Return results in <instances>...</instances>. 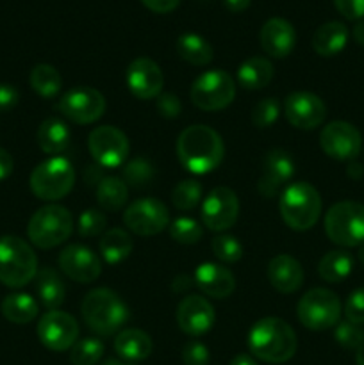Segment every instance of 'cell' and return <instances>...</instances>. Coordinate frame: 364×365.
I'll list each match as a JSON object with an SVG mask.
<instances>
[{
    "mask_svg": "<svg viewBox=\"0 0 364 365\" xmlns=\"http://www.w3.org/2000/svg\"><path fill=\"white\" fill-rule=\"evenodd\" d=\"M143 6L148 7L153 13H171L173 9H177V6L181 4V0H141Z\"/></svg>",
    "mask_w": 364,
    "mask_h": 365,
    "instance_id": "cell-49",
    "label": "cell"
},
{
    "mask_svg": "<svg viewBox=\"0 0 364 365\" xmlns=\"http://www.w3.org/2000/svg\"><path fill=\"white\" fill-rule=\"evenodd\" d=\"M346 321L355 324H364V287L357 289L348 296L345 305Z\"/></svg>",
    "mask_w": 364,
    "mask_h": 365,
    "instance_id": "cell-45",
    "label": "cell"
},
{
    "mask_svg": "<svg viewBox=\"0 0 364 365\" xmlns=\"http://www.w3.org/2000/svg\"><path fill=\"white\" fill-rule=\"evenodd\" d=\"M348 41V29L341 21H327L320 25L313 36V48L321 57H334Z\"/></svg>",
    "mask_w": 364,
    "mask_h": 365,
    "instance_id": "cell-26",
    "label": "cell"
},
{
    "mask_svg": "<svg viewBox=\"0 0 364 365\" xmlns=\"http://www.w3.org/2000/svg\"><path fill=\"white\" fill-rule=\"evenodd\" d=\"M334 337L339 346H343L345 349H355L357 351V348H359L364 341V331L363 328H360V324L343 321V323L335 324Z\"/></svg>",
    "mask_w": 364,
    "mask_h": 365,
    "instance_id": "cell-43",
    "label": "cell"
},
{
    "mask_svg": "<svg viewBox=\"0 0 364 365\" xmlns=\"http://www.w3.org/2000/svg\"><path fill=\"white\" fill-rule=\"evenodd\" d=\"M132 239L123 228H111L100 239V253L107 264H120L131 255Z\"/></svg>",
    "mask_w": 364,
    "mask_h": 365,
    "instance_id": "cell-32",
    "label": "cell"
},
{
    "mask_svg": "<svg viewBox=\"0 0 364 365\" xmlns=\"http://www.w3.org/2000/svg\"><path fill=\"white\" fill-rule=\"evenodd\" d=\"M334 6L346 20L364 18V0H334Z\"/></svg>",
    "mask_w": 364,
    "mask_h": 365,
    "instance_id": "cell-47",
    "label": "cell"
},
{
    "mask_svg": "<svg viewBox=\"0 0 364 365\" xmlns=\"http://www.w3.org/2000/svg\"><path fill=\"white\" fill-rule=\"evenodd\" d=\"M178 328L189 337L207 334L214 324V309L203 296H186L177 307Z\"/></svg>",
    "mask_w": 364,
    "mask_h": 365,
    "instance_id": "cell-21",
    "label": "cell"
},
{
    "mask_svg": "<svg viewBox=\"0 0 364 365\" xmlns=\"http://www.w3.org/2000/svg\"><path fill=\"white\" fill-rule=\"evenodd\" d=\"M103 355V344L98 339L86 337L71 346L70 362L74 365H96Z\"/></svg>",
    "mask_w": 364,
    "mask_h": 365,
    "instance_id": "cell-38",
    "label": "cell"
},
{
    "mask_svg": "<svg viewBox=\"0 0 364 365\" xmlns=\"http://www.w3.org/2000/svg\"><path fill=\"white\" fill-rule=\"evenodd\" d=\"M202 200V185L196 180H182L171 191V203L178 210H191Z\"/></svg>",
    "mask_w": 364,
    "mask_h": 365,
    "instance_id": "cell-37",
    "label": "cell"
},
{
    "mask_svg": "<svg viewBox=\"0 0 364 365\" xmlns=\"http://www.w3.org/2000/svg\"><path fill=\"white\" fill-rule=\"evenodd\" d=\"M59 266L63 273L77 284H91L102 273L98 257L82 245H68L61 252Z\"/></svg>",
    "mask_w": 364,
    "mask_h": 365,
    "instance_id": "cell-20",
    "label": "cell"
},
{
    "mask_svg": "<svg viewBox=\"0 0 364 365\" xmlns=\"http://www.w3.org/2000/svg\"><path fill=\"white\" fill-rule=\"evenodd\" d=\"M211 250H213L214 257L221 262L234 264L241 260L243 257V246L232 235H218L211 241Z\"/></svg>",
    "mask_w": 364,
    "mask_h": 365,
    "instance_id": "cell-39",
    "label": "cell"
},
{
    "mask_svg": "<svg viewBox=\"0 0 364 365\" xmlns=\"http://www.w3.org/2000/svg\"><path fill=\"white\" fill-rule=\"evenodd\" d=\"M359 260H360V264H363V266H364V245H360V250H359Z\"/></svg>",
    "mask_w": 364,
    "mask_h": 365,
    "instance_id": "cell-57",
    "label": "cell"
},
{
    "mask_svg": "<svg viewBox=\"0 0 364 365\" xmlns=\"http://www.w3.org/2000/svg\"><path fill=\"white\" fill-rule=\"evenodd\" d=\"M29 81H31V88L34 89L36 95H39L41 98H54L59 95L61 88H63L61 73L50 64H36Z\"/></svg>",
    "mask_w": 364,
    "mask_h": 365,
    "instance_id": "cell-35",
    "label": "cell"
},
{
    "mask_svg": "<svg viewBox=\"0 0 364 365\" xmlns=\"http://www.w3.org/2000/svg\"><path fill=\"white\" fill-rule=\"evenodd\" d=\"M18 98H20V93L14 86L0 82V113H7L13 109L18 103Z\"/></svg>",
    "mask_w": 364,
    "mask_h": 365,
    "instance_id": "cell-48",
    "label": "cell"
},
{
    "mask_svg": "<svg viewBox=\"0 0 364 365\" xmlns=\"http://www.w3.org/2000/svg\"><path fill=\"white\" fill-rule=\"evenodd\" d=\"M285 120L300 130H313L327 118V106L318 95L309 91L291 93L284 102Z\"/></svg>",
    "mask_w": 364,
    "mask_h": 365,
    "instance_id": "cell-18",
    "label": "cell"
},
{
    "mask_svg": "<svg viewBox=\"0 0 364 365\" xmlns=\"http://www.w3.org/2000/svg\"><path fill=\"white\" fill-rule=\"evenodd\" d=\"M38 145L49 155H59L70 145V128L57 118H49L38 128Z\"/></svg>",
    "mask_w": 364,
    "mask_h": 365,
    "instance_id": "cell-27",
    "label": "cell"
},
{
    "mask_svg": "<svg viewBox=\"0 0 364 365\" xmlns=\"http://www.w3.org/2000/svg\"><path fill=\"white\" fill-rule=\"evenodd\" d=\"M38 274L34 250L16 235L0 237V282L7 287L20 289Z\"/></svg>",
    "mask_w": 364,
    "mask_h": 365,
    "instance_id": "cell-5",
    "label": "cell"
},
{
    "mask_svg": "<svg viewBox=\"0 0 364 365\" xmlns=\"http://www.w3.org/2000/svg\"><path fill=\"white\" fill-rule=\"evenodd\" d=\"M128 91L139 100L157 98L163 91L164 75L159 64L148 57H138L127 68Z\"/></svg>",
    "mask_w": 364,
    "mask_h": 365,
    "instance_id": "cell-19",
    "label": "cell"
},
{
    "mask_svg": "<svg viewBox=\"0 0 364 365\" xmlns=\"http://www.w3.org/2000/svg\"><path fill=\"white\" fill-rule=\"evenodd\" d=\"M353 269V260L350 253L346 252H328L327 255L321 257L320 266H318V273H320L321 280L328 282V284H339L345 280Z\"/></svg>",
    "mask_w": 364,
    "mask_h": 365,
    "instance_id": "cell-33",
    "label": "cell"
},
{
    "mask_svg": "<svg viewBox=\"0 0 364 365\" xmlns=\"http://www.w3.org/2000/svg\"><path fill=\"white\" fill-rule=\"evenodd\" d=\"M268 280L282 294H291L298 291L303 284V269L302 264L291 255L273 257L268 264Z\"/></svg>",
    "mask_w": 364,
    "mask_h": 365,
    "instance_id": "cell-24",
    "label": "cell"
},
{
    "mask_svg": "<svg viewBox=\"0 0 364 365\" xmlns=\"http://www.w3.org/2000/svg\"><path fill=\"white\" fill-rule=\"evenodd\" d=\"M88 148L95 163L102 168H118L128 157V139L120 128L102 125L91 130Z\"/></svg>",
    "mask_w": 364,
    "mask_h": 365,
    "instance_id": "cell-12",
    "label": "cell"
},
{
    "mask_svg": "<svg viewBox=\"0 0 364 365\" xmlns=\"http://www.w3.org/2000/svg\"><path fill=\"white\" fill-rule=\"evenodd\" d=\"M36 292L43 305L49 310H57L64 303L66 289L63 280L52 267H45L36 274Z\"/></svg>",
    "mask_w": 364,
    "mask_h": 365,
    "instance_id": "cell-29",
    "label": "cell"
},
{
    "mask_svg": "<svg viewBox=\"0 0 364 365\" xmlns=\"http://www.w3.org/2000/svg\"><path fill=\"white\" fill-rule=\"evenodd\" d=\"M248 348L256 359L268 364H284L298 348L295 330L278 317L257 321L248 334Z\"/></svg>",
    "mask_w": 364,
    "mask_h": 365,
    "instance_id": "cell-2",
    "label": "cell"
},
{
    "mask_svg": "<svg viewBox=\"0 0 364 365\" xmlns=\"http://www.w3.org/2000/svg\"><path fill=\"white\" fill-rule=\"evenodd\" d=\"M156 107L157 113L163 118H166V120H175L182 110V103L175 93H161L157 96Z\"/></svg>",
    "mask_w": 364,
    "mask_h": 365,
    "instance_id": "cell-46",
    "label": "cell"
},
{
    "mask_svg": "<svg viewBox=\"0 0 364 365\" xmlns=\"http://www.w3.org/2000/svg\"><path fill=\"white\" fill-rule=\"evenodd\" d=\"M178 163L195 175L216 170L225 157V145L220 134L207 125H191L177 139Z\"/></svg>",
    "mask_w": 364,
    "mask_h": 365,
    "instance_id": "cell-1",
    "label": "cell"
},
{
    "mask_svg": "<svg viewBox=\"0 0 364 365\" xmlns=\"http://www.w3.org/2000/svg\"><path fill=\"white\" fill-rule=\"evenodd\" d=\"M107 227L106 214L96 209H88L79 216L77 232L82 237H95L100 235Z\"/></svg>",
    "mask_w": 364,
    "mask_h": 365,
    "instance_id": "cell-42",
    "label": "cell"
},
{
    "mask_svg": "<svg viewBox=\"0 0 364 365\" xmlns=\"http://www.w3.org/2000/svg\"><path fill=\"white\" fill-rule=\"evenodd\" d=\"M177 53L181 59L193 66H206L213 61V46L202 36L195 32H186L177 39Z\"/></svg>",
    "mask_w": 364,
    "mask_h": 365,
    "instance_id": "cell-30",
    "label": "cell"
},
{
    "mask_svg": "<svg viewBox=\"0 0 364 365\" xmlns=\"http://www.w3.org/2000/svg\"><path fill=\"white\" fill-rule=\"evenodd\" d=\"M320 146L330 159L353 160L363 146V135L348 121H332L321 130Z\"/></svg>",
    "mask_w": 364,
    "mask_h": 365,
    "instance_id": "cell-16",
    "label": "cell"
},
{
    "mask_svg": "<svg viewBox=\"0 0 364 365\" xmlns=\"http://www.w3.org/2000/svg\"><path fill=\"white\" fill-rule=\"evenodd\" d=\"M13 157L7 150L0 148V180H6L11 173H13Z\"/></svg>",
    "mask_w": 364,
    "mask_h": 365,
    "instance_id": "cell-50",
    "label": "cell"
},
{
    "mask_svg": "<svg viewBox=\"0 0 364 365\" xmlns=\"http://www.w3.org/2000/svg\"><path fill=\"white\" fill-rule=\"evenodd\" d=\"M2 316L6 317L9 323L14 324H27L38 316V302L29 294H9L4 298L2 305Z\"/></svg>",
    "mask_w": 364,
    "mask_h": 365,
    "instance_id": "cell-31",
    "label": "cell"
},
{
    "mask_svg": "<svg viewBox=\"0 0 364 365\" xmlns=\"http://www.w3.org/2000/svg\"><path fill=\"white\" fill-rule=\"evenodd\" d=\"M128 196L127 184L123 178L103 177L96 185V202L103 210H120Z\"/></svg>",
    "mask_w": 364,
    "mask_h": 365,
    "instance_id": "cell-34",
    "label": "cell"
},
{
    "mask_svg": "<svg viewBox=\"0 0 364 365\" xmlns=\"http://www.w3.org/2000/svg\"><path fill=\"white\" fill-rule=\"evenodd\" d=\"M170 235L181 245H196L202 239V227L191 217H178L170 225Z\"/></svg>",
    "mask_w": 364,
    "mask_h": 365,
    "instance_id": "cell-40",
    "label": "cell"
},
{
    "mask_svg": "<svg viewBox=\"0 0 364 365\" xmlns=\"http://www.w3.org/2000/svg\"><path fill=\"white\" fill-rule=\"evenodd\" d=\"M38 339L46 349L66 351L77 342L79 323L74 316L61 310H50L38 323Z\"/></svg>",
    "mask_w": 364,
    "mask_h": 365,
    "instance_id": "cell-15",
    "label": "cell"
},
{
    "mask_svg": "<svg viewBox=\"0 0 364 365\" xmlns=\"http://www.w3.org/2000/svg\"><path fill=\"white\" fill-rule=\"evenodd\" d=\"M278 114H280V102L273 96L263 98L252 109V123L257 128H270L278 120Z\"/></svg>",
    "mask_w": 364,
    "mask_h": 365,
    "instance_id": "cell-41",
    "label": "cell"
},
{
    "mask_svg": "<svg viewBox=\"0 0 364 365\" xmlns=\"http://www.w3.org/2000/svg\"><path fill=\"white\" fill-rule=\"evenodd\" d=\"M59 110L70 121L79 125L95 123L106 110V98L95 88L79 86L64 93L59 100Z\"/></svg>",
    "mask_w": 364,
    "mask_h": 365,
    "instance_id": "cell-13",
    "label": "cell"
},
{
    "mask_svg": "<svg viewBox=\"0 0 364 365\" xmlns=\"http://www.w3.org/2000/svg\"><path fill=\"white\" fill-rule=\"evenodd\" d=\"M239 217V200L231 187H214L202 205V221L209 230L225 232Z\"/></svg>",
    "mask_w": 364,
    "mask_h": 365,
    "instance_id": "cell-14",
    "label": "cell"
},
{
    "mask_svg": "<svg viewBox=\"0 0 364 365\" xmlns=\"http://www.w3.org/2000/svg\"><path fill=\"white\" fill-rule=\"evenodd\" d=\"M278 210L284 223L291 230H310L320 220L321 196L314 185L307 182H295V184H289L282 192Z\"/></svg>",
    "mask_w": 364,
    "mask_h": 365,
    "instance_id": "cell-4",
    "label": "cell"
},
{
    "mask_svg": "<svg viewBox=\"0 0 364 365\" xmlns=\"http://www.w3.org/2000/svg\"><path fill=\"white\" fill-rule=\"evenodd\" d=\"M74 232V217L63 205H45L32 214L27 227L29 241L41 250L56 248Z\"/></svg>",
    "mask_w": 364,
    "mask_h": 365,
    "instance_id": "cell-6",
    "label": "cell"
},
{
    "mask_svg": "<svg viewBox=\"0 0 364 365\" xmlns=\"http://www.w3.org/2000/svg\"><path fill=\"white\" fill-rule=\"evenodd\" d=\"M102 365H132V364L120 362V360H116V359H111V360H107V362H103Z\"/></svg>",
    "mask_w": 364,
    "mask_h": 365,
    "instance_id": "cell-56",
    "label": "cell"
},
{
    "mask_svg": "<svg viewBox=\"0 0 364 365\" xmlns=\"http://www.w3.org/2000/svg\"><path fill=\"white\" fill-rule=\"evenodd\" d=\"M182 362L184 365H207L211 360L209 349L198 341H189L182 346Z\"/></svg>",
    "mask_w": 364,
    "mask_h": 365,
    "instance_id": "cell-44",
    "label": "cell"
},
{
    "mask_svg": "<svg viewBox=\"0 0 364 365\" xmlns=\"http://www.w3.org/2000/svg\"><path fill=\"white\" fill-rule=\"evenodd\" d=\"M353 39L364 46V18L363 20H357L355 27H353Z\"/></svg>",
    "mask_w": 364,
    "mask_h": 365,
    "instance_id": "cell-52",
    "label": "cell"
},
{
    "mask_svg": "<svg viewBox=\"0 0 364 365\" xmlns=\"http://www.w3.org/2000/svg\"><path fill=\"white\" fill-rule=\"evenodd\" d=\"M81 314L91 331L114 335L128 319V307L111 289H95L81 303Z\"/></svg>",
    "mask_w": 364,
    "mask_h": 365,
    "instance_id": "cell-3",
    "label": "cell"
},
{
    "mask_svg": "<svg viewBox=\"0 0 364 365\" xmlns=\"http://www.w3.org/2000/svg\"><path fill=\"white\" fill-rule=\"evenodd\" d=\"M236 82L227 71L209 70L195 78L191 86V102L202 110H221L232 103Z\"/></svg>",
    "mask_w": 364,
    "mask_h": 365,
    "instance_id": "cell-10",
    "label": "cell"
},
{
    "mask_svg": "<svg viewBox=\"0 0 364 365\" xmlns=\"http://www.w3.org/2000/svg\"><path fill=\"white\" fill-rule=\"evenodd\" d=\"M114 351L127 362H141L146 360L153 351V342L148 334L138 328H127L116 335Z\"/></svg>",
    "mask_w": 364,
    "mask_h": 365,
    "instance_id": "cell-25",
    "label": "cell"
},
{
    "mask_svg": "<svg viewBox=\"0 0 364 365\" xmlns=\"http://www.w3.org/2000/svg\"><path fill=\"white\" fill-rule=\"evenodd\" d=\"M296 45V31L284 18H270L261 29V46L275 59H284Z\"/></svg>",
    "mask_w": 364,
    "mask_h": 365,
    "instance_id": "cell-22",
    "label": "cell"
},
{
    "mask_svg": "<svg viewBox=\"0 0 364 365\" xmlns=\"http://www.w3.org/2000/svg\"><path fill=\"white\" fill-rule=\"evenodd\" d=\"M360 175H363V166H360V164H357V163L350 164V166H348V177L359 178Z\"/></svg>",
    "mask_w": 364,
    "mask_h": 365,
    "instance_id": "cell-54",
    "label": "cell"
},
{
    "mask_svg": "<svg viewBox=\"0 0 364 365\" xmlns=\"http://www.w3.org/2000/svg\"><path fill=\"white\" fill-rule=\"evenodd\" d=\"M223 2L228 11H232V13H241V11H245L250 6L252 0H223Z\"/></svg>",
    "mask_w": 364,
    "mask_h": 365,
    "instance_id": "cell-51",
    "label": "cell"
},
{
    "mask_svg": "<svg viewBox=\"0 0 364 365\" xmlns=\"http://www.w3.org/2000/svg\"><path fill=\"white\" fill-rule=\"evenodd\" d=\"M29 184L36 198L56 202L71 191L75 184V170L64 157H52L32 170Z\"/></svg>",
    "mask_w": 364,
    "mask_h": 365,
    "instance_id": "cell-8",
    "label": "cell"
},
{
    "mask_svg": "<svg viewBox=\"0 0 364 365\" xmlns=\"http://www.w3.org/2000/svg\"><path fill=\"white\" fill-rule=\"evenodd\" d=\"M295 159L285 150L275 148L266 153L263 160V171H261L257 191L263 198H275L282 189L288 187L295 175Z\"/></svg>",
    "mask_w": 364,
    "mask_h": 365,
    "instance_id": "cell-17",
    "label": "cell"
},
{
    "mask_svg": "<svg viewBox=\"0 0 364 365\" xmlns=\"http://www.w3.org/2000/svg\"><path fill=\"white\" fill-rule=\"evenodd\" d=\"M273 78V64L266 57L253 56L238 68V81L245 89H263Z\"/></svg>",
    "mask_w": 364,
    "mask_h": 365,
    "instance_id": "cell-28",
    "label": "cell"
},
{
    "mask_svg": "<svg viewBox=\"0 0 364 365\" xmlns=\"http://www.w3.org/2000/svg\"><path fill=\"white\" fill-rule=\"evenodd\" d=\"M195 284L209 298L225 299L234 292L236 278L220 264L203 262L196 267Z\"/></svg>",
    "mask_w": 364,
    "mask_h": 365,
    "instance_id": "cell-23",
    "label": "cell"
},
{
    "mask_svg": "<svg viewBox=\"0 0 364 365\" xmlns=\"http://www.w3.org/2000/svg\"><path fill=\"white\" fill-rule=\"evenodd\" d=\"M296 314H298L300 323L309 330H328L339 323L341 302L338 294L328 289H310L303 294V298H300Z\"/></svg>",
    "mask_w": 364,
    "mask_h": 365,
    "instance_id": "cell-9",
    "label": "cell"
},
{
    "mask_svg": "<svg viewBox=\"0 0 364 365\" xmlns=\"http://www.w3.org/2000/svg\"><path fill=\"white\" fill-rule=\"evenodd\" d=\"M231 365H257V362L250 355H243L241 353V355H236L234 359H232Z\"/></svg>",
    "mask_w": 364,
    "mask_h": 365,
    "instance_id": "cell-53",
    "label": "cell"
},
{
    "mask_svg": "<svg viewBox=\"0 0 364 365\" xmlns=\"http://www.w3.org/2000/svg\"><path fill=\"white\" fill-rule=\"evenodd\" d=\"M355 362H357V365H364V341H363V344H360L359 348H357Z\"/></svg>",
    "mask_w": 364,
    "mask_h": 365,
    "instance_id": "cell-55",
    "label": "cell"
},
{
    "mask_svg": "<svg viewBox=\"0 0 364 365\" xmlns=\"http://www.w3.org/2000/svg\"><path fill=\"white\" fill-rule=\"evenodd\" d=\"M123 223L134 234L150 237V235L161 234L168 227L170 212L161 200L139 198L125 209Z\"/></svg>",
    "mask_w": 364,
    "mask_h": 365,
    "instance_id": "cell-11",
    "label": "cell"
},
{
    "mask_svg": "<svg viewBox=\"0 0 364 365\" xmlns=\"http://www.w3.org/2000/svg\"><path fill=\"white\" fill-rule=\"evenodd\" d=\"M325 232L334 245L353 248L364 245V205L345 200L328 209Z\"/></svg>",
    "mask_w": 364,
    "mask_h": 365,
    "instance_id": "cell-7",
    "label": "cell"
},
{
    "mask_svg": "<svg viewBox=\"0 0 364 365\" xmlns=\"http://www.w3.org/2000/svg\"><path fill=\"white\" fill-rule=\"evenodd\" d=\"M153 177H156V168L145 157L128 160L123 166V182L134 189L148 187Z\"/></svg>",
    "mask_w": 364,
    "mask_h": 365,
    "instance_id": "cell-36",
    "label": "cell"
}]
</instances>
